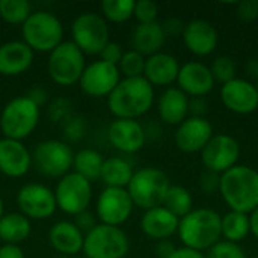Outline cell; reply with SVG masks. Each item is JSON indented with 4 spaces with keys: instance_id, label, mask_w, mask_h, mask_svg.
I'll list each match as a JSON object with an SVG mask.
<instances>
[{
    "instance_id": "6da1fadb",
    "label": "cell",
    "mask_w": 258,
    "mask_h": 258,
    "mask_svg": "<svg viewBox=\"0 0 258 258\" xmlns=\"http://www.w3.org/2000/svg\"><path fill=\"white\" fill-rule=\"evenodd\" d=\"M154 104V88L144 77L121 79L107 97V107L118 119H138Z\"/></svg>"
},
{
    "instance_id": "7a4b0ae2",
    "label": "cell",
    "mask_w": 258,
    "mask_h": 258,
    "mask_svg": "<svg viewBox=\"0 0 258 258\" xmlns=\"http://www.w3.org/2000/svg\"><path fill=\"white\" fill-rule=\"evenodd\" d=\"M219 194L233 212L252 213L258 207V171L236 165L221 175Z\"/></svg>"
},
{
    "instance_id": "3957f363",
    "label": "cell",
    "mask_w": 258,
    "mask_h": 258,
    "mask_svg": "<svg viewBox=\"0 0 258 258\" xmlns=\"http://www.w3.org/2000/svg\"><path fill=\"white\" fill-rule=\"evenodd\" d=\"M221 219L222 216L216 210L207 207L194 209L178 222L177 234L180 242L186 248L207 252L212 246L222 240Z\"/></svg>"
},
{
    "instance_id": "277c9868",
    "label": "cell",
    "mask_w": 258,
    "mask_h": 258,
    "mask_svg": "<svg viewBox=\"0 0 258 258\" xmlns=\"http://www.w3.org/2000/svg\"><path fill=\"white\" fill-rule=\"evenodd\" d=\"M169 187L171 181L162 169L147 166L135 171L127 186V192L135 207H139L145 212L163 206Z\"/></svg>"
},
{
    "instance_id": "5b68a950",
    "label": "cell",
    "mask_w": 258,
    "mask_h": 258,
    "mask_svg": "<svg viewBox=\"0 0 258 258\" xmlns=\"http://www.w3.org/2000/svg\"><path fill=\"white\" fill-rule=\"evenodd\" d=\"M41 109L26 95L9 100L0 113V132L3 138L21 141L29 138L38 127Z\"/></svg>"
},
{
    "instance_id": "8992f818",
    "label": "cell",
    "mask_w": 258,
    "mask_h": 258,
    "mask_svg": "<svg viewBox=\"0 0 258 258\" xmlns=\"http://www.w3.org/2000/svg\"><path fill=\"white\" fill-rule=\"evenodd\" d=\"M23 42L36 53H51L63 42L62 21L51 12L33 11L21 26Z\"/></svg>"
},
{
    "instance_id": "52a82bcc",
    "label": "cell",
    "mask_w": 258,
    "mask_h": 258,
    "mask_svg": "<svg viewBox=\"0 0 258 258\" xmlns=\"http://www.w3.org/2000/svg\"><path fill=\"white\" fill-rule=\"evenodd\" d=\"M73 42L86 56H95L110 42V30L103 15L95 12H83L77 15L71 24Z\"/></svg>"
},
{
    "instance_id": "ba28073f",
    "label": "cell",
    "mask_w": 258,
    "mask_h": 258,
    "mask_svg": "<svg viewBox=\"0 0 258 258\" xmlns=\"http://www.w3.org/2000/svg\"><path fill=\"white\" fill-rule=\"evenodd\" d=\"M85 68V54L73 41H63L51 53H48L47 71L50 79L59 86H71L79 83Z\"/></svg>"
},
{
    "instance_id": "9c48e42d",
    "label": "cell",
    "mask_w": 258,
    "mask_h": 258,
    "mask_svg": "<svg viewBox=\"0 0 258 258\" xmlns=\"http://www.w3.org/2000/svg\"><path fill=\"white\" fill-rule=\"evenodd\" d=\"M130 251V239L121 227L98 224L85 234L83 254L86 258H124Z\"/></svg>"
},
{
    "instance_id": "30bf717a",
    "label": "cell",
    "mask_w": 258,
    "mask_h": 258,
    "mask_svg": "<svg viewBox=\"0 0 258 258\" xmlns=\"http://www.w3.org/2000/svg\"><path fill=\"white\" fill-rule=\"evenodd\" d=\"M74 151L68 142L47 139L39 142L32 153V165L39 174L50 178H62L73 169Z\"/></svg>"
},
{
    "instance_id": "8fae6325",
    "label": "cell",
    "mask_w": 258,
    "mask_h": 258,
    "mask_svg": "<svg viewBox=\"0 0 258 258\" xmlns=\"http://www.w3.org/2000/svg\"><path fill=\"white\" fill-rule=\"evenodd\" d=\"M53 192L57 209L71 216L86 212L92 201V183L74 171L59 178Z\"/></svg>"
},
{
    "instance_id": "7c38bea8",
    "label": "cell",
    "mask_w": 258,
    "mask_h": 258,
    "mask_svg": "<svg viewBox=\"0 0 258 258\" xmlns=\"http://www.w3.org/2000/svg\"><path fill=\"white\" fill-rule=\"evenodd\" d=\"M239 159L240 144L234 136L227 133L215 135L201 151V162L206 171H212L219 175L239 165Z\"/></svg>"
},
{
    "instance_id": "4fadbf2b",
    "label": "cell",
    "mask_w": 258,
    "mask_h": 258,
    "mask_svg": "<svg viewBox=\"0 0 258 258\" xmlns=\"http://www.w3.org/2000/svg\"><path fill=\"white\" fill-rule=\"evenodd\" d=\"M17 206L27 219L44 221L57 210L54 192L41 183H27L17 192Z\"/></svg>"
},
{
    "instance_id": "5bb4252c",
    "label": "cell",
    "mask_w": 258,
    "mask_h": 258,
    "mask_svg": "<svg viewBox=\"0 0 258 258\" xmlns=\"http://www.w3.org/2000/svg\"><path fill=\"white\" fill-rule=\"evenodd\" d=\"M133 209L135 204L127 189L104 187L97 198L95 216L100 221V224L121 227L130 219Z\"/></svg>"
},
{
    "instance_id": "9a60e30c",
    "label": "cell",
    "mask_w": 258,
    "mask_h": 258,
    "mask_svg": "<svg viewBox=\"0 0 258 258\" xmlns=\"http://www.w3.org/2000/svg\"><path fill=\"white\" fill-rule=\"evenodd\" d=\"M119 82L121 73L118 67L98 59L86 65L79 80V86L80 91L88 97L103 98L109 97Z\"/></svg>"
},
{
    "instance_id": "2e32d148",
    "label": "cell",
    "mask_w": 258,
    "mask_h": 258,
    "mask_svg": "<svg viewBox=\"0 0 258 258\" xmlns=\"http://www.w3.org/2000/svg\"><path fill=\"white\" fill-rule=\"evenodd\" d=\"M215 136L212 122L204 116H189L175 130L174 142L181 153H201Z\"/></svg>"
},
{
    "instance_id": "e0dca14e",
    "label": "cell",
    "mask_w": 258,
    "mask_h": 258,
    "mask_svg": "<svg viewBox=\"0 0 258 258\" xmlns=\"http://www.w3.org/2000/svg\"><path fill=\"white\" fill-rule=\"evenodd\" d=\"M107 141L115 150L124 154H135L145 147L147 132L138 119L115 118L107 127Z\"/></svg>"
},
{
    "instance_id": "ac0fdd59",
    "label": "cell",
    "mask_w": 258,
    "mask_h": 258,
    "mask_svg": "<svg viewBox=\"0 0 258 258\" xmlns=\"http://www.w3.org/2000/svg\"><path fill=\"white\" fill-rule=\"evenodd\" d=\"M221 100L224 106L237 115H251L258 109V92L255 83L236 77L222 85Z\"/></svg>"
},
{
    "instance_id": "d6986e66",
    "label": "cell",
    "mask_w": 258,
    "mask_h": 258,
    "mask_svg": "<svg viewBox=\"0 0 258 258\" xmlns=\"http://www.w3.org/2000/svg\"><path fill=\"white\" fill-rule=\"evenodd\" d=\"M181 38L186 48L200 57L212 54L219 42L216 27L204 18H194L187 21Z\"/></svg>"
},
{
    "instance_id": "ffe728a7",
    "label": "cell",
    "mask_w": 258,
    "mask_h": 258,
    "mask_svg": "<svg viewBox=\"0 0 258 258\" xmlns=\"http://www.w3.org/2000/svg\"><path fill=\"white\" fill-rule=\"evenodd\" d=\"M177 88L181 89L189 98H204L215 88V79L210 67L203 62L192 60L180 67L177 77Z\"/></svg>"
},
{
    "instance_id": "44dd1931",
    "label": "cell",
    "mask_w": 258,
    "mask_h": 258,
    "mask_svg": "<svg viewBox=\"0 0 258 258\" xmlns=\"http://www.w3.org/2000/svg\"><path fill=\"white\" fill-rule=\"evenodd\" d=\"M32 168V153L21 141L0 139V172L9 178H21Z\"/></svg>"
},
{
    "instance_id": "7402d4cb",
    "label": "cell",
    "mask_w": 258,
    "mask_h": 258,
    "mask_svg": "<svg viewBox=\"0 0 258 258\" xmlns=\"http://www.w3.org/2000/svg\"><path fill=\"white\" fill-rule=\"evenodd\" d=\"M180 67L181 65L175 56L160 51L147 57L144 79L153 88H171V85L177 83Z\"/></svg>"
},
{
    "instance_id": "603a6c76",
    "label": "cell",
    "mask_w": 258,
    "mask_h": 258,
    "mask_svg": "<svg viewBox=\"0 0 258 258\" xmlns=\"http://www.w3.org/2000/svg\"><path fill=\"white\" fill-rule=\"evenodd\" d=\"M35 59V51L23 41L0 44V76L15 77L26 73Z\"/></svg>"
},
{
    "instance_id": "cb8c5ba5",
    "label": "cell",
    "mask_w": 258,
    "mask_h": 258,
    "mask_svg": "<svg viewBox=\"0 0 258 258\" xmlns=\"http://www.w3.org/2000/svg\"><path fill=\"white\" fill-rule=\"evenodd\" d=\"M180 219L172 215L163 206L145 210L141 218V230L142 233L153 240H168L174 234H177Z\"/></svg>"
},
{
    "instance_id": "d4e9b609",
    "label": "cell",
    "mask_w": 258,
    "mask_h": 258,
    "mask_svg": "<svg viewBox=\"0 0 258 258\" xmlns=\"http://www.w3.org/2000/svg\"><path fill=\"white\" fill-rule=\"evenodd\" d=\"M48 242L60 257H76L83 251L85 234L73 221H59L48 230Z\"/></svg>"
},
{
    "instance_id": "484cf974",
    "label": "cell",
    "mask_w": 258,
    "mask_h": 258,
    "mask_svg": "<svg viewBox=\"0 0 258 258\" xmlns=\"http://www.w3.org/2000/svg\"><path fill=\"white\" fill-rule=\"evenodd\" d=\"M190 98L177 86L166 88L157 100V112L160 119L168 125H180L189 118Z\"/></svg>"
},
{
    "instance_id": "4316f807",
    "label": "cell",
    "mask_w": 258,
    "mask_h": 258,
    "mask_svg": "<svg viewBox=\"0 0 258 258\" xmlns=\"http://www.w3.org/2000/svg\"><path fill=\"white\" fill-rule=\"evenodd\" d=\"M166 42V35L163 32L162 23H148L138 24L132 33V50L141 53L145 57H150L156 53H160Z\"/></svg>"
},
{
    "instance_id": "83f0119b",
    "label": "cell",
    "mask_w": 258,
    "mask_h": 258,
    "mask_svg": "<svg viewBox=\"0 0 258 258\" xmlns=\"http://www.w3.org/2000/svg\"><path fill=\"white\" fill-rule=\"evenodd\" d=\"M32 233V222L20 212L5 213L0 218V240L8 245L23 243Z\"/></svg>"
},
{
    "instance_id": "f1b7e54d",
    "label": "cell",
    "mask_w": 258,
    "mask_h": 258,
    "mask_svg": "<svg viewBox=\"0 0 258 258\" xmlns=\"http://www.w3.org/2000/svg\"><path fill=\"white\" fill-rule=\"evenodd\" d=\"M135 171L128 160L124 157H109L104 159L100 180L106 187H121L127 189Z\"/></svg>"
},
{
    "instance_id": "f546056e",
    "label": "cell",
    "mask_w": 258,
    "mask_h": 258,
    "mask_svg": "<svg viewBox=\"0 0 258 258\" xmlns=\"http://www.w3.org/2000/svg\"><path fill=\"white\" fill-rule=\"evenodd\" d=\"M221 234L222 240L231 243H240L251 234L249 215L230 210L221 219Z\"/></svg>"
},
{
    "instance_id": "4dcf8cb0",
    "label": "cell",
    "mask_w": 258,
    "mask_h": 258,
    "mask_svg": "<svg viewBox=\"0 0 258 258\" xmlns=\"http://www.w3.org/2000/svg\"><path fill=\"white\" fill-rule=\"evenodd\" d=\"M103 163H104V157L101 153L92 148H83L74 154L73 171L92 183L100 178Z\"/></svg>"
},
{
    "instance_id": "1f68e13d",
    "label": "cell",
    "mask_w": 258,
    "mask_h": 258,
    "mask_svg": "<svg viewBox=\"0 0 258 258\" xmlns=\"http://www.w3.org/2000/svg\"><path fill=\"white\" fill-rule=\"evenodd\" d=\"M163 207L168 209L178 219H181L194 210V197H192L190 190L186 189L184 186H178V184L172 186L171 184V187L165 197Z\"/></svg>"
},
{
    "instance_id": "d6a6232c",
    "label": "cell",
    "mask_w": 258,
    "mask_h": 258,
    "mask_svg": "<svg viewBox=\"0 0 258 258\" xmlns=\"http://www.w3.org/2000/svg\"><path fill=\"white\" fill-rule=\"evenodd\" d=\"M32 12L27 0H0V18L11 26H23Z\"/></svg>"
},
{
    "instance_id": "836d02e7",
    "label": "cell",
    "mask_w": 258,
    "mask_h": 258,
    "mask_svg": "<svg viewBox=\"0 0 258 258\" xmlns=\"http://www.w3.org/2000/svg\"><path fill=\"white\" fill-rule=\"evenodd\" d=\"M135 0H104L101 3L103 18L109 23L121 24L133 17Z\"/></svg>"
},
{
    "instance_id": "e575fe53",
    "label": "cell",
    "mask_w": 258,
    "mask_h": 258,
    "mask_svg": "<svg viewBox=\"0 0 258 258\" xmlns=\"http://www.w3.org/2000/svg\"><path fill=\"white\" fill-rule=\"evenodd\" d=\"M145 60H147V57L142 56L141 53L135 51V50L124 51L122 59L118 63V70H119V73L125 79H130V77H144Z\"/></svg>"
},
{
    "instance_id": "d590c367",
    "label": "cell",
    "mask_w": 258,
    "mask_h": 258,
    "mask_svg": "<svg viewBox=\"0 0 258 258\" xmlns=\"http://www.w3.org/2000/svg\"><path fill=\"white\" fill-rule=\"evenodd\" d=\"M215 83L225 85L236 79V63L230 56H218L210 67Z\"/></svg>"
},
{
    "instance_id": "8d00e7d4",
    "label": "cell",
    "mask_w": 258,
    "mask_h": 258,
    "mask_svg": "<svg viewBox=\"0 0 258 258\" xmlns=\"http://www.w3.org/2000/svg\"><path fill=\"white\" fill-rule=\"evenodd\" d=\"M206 258H246V255L240 245L219 240L215 246H212L207 251Z\"/></svg>"
},
{
    "instance_id": "74e56055",
    "label": "cell",
    "mask_w": 258,
    "mask_h": 258,
    "mask_svg": "<svg viewBox=\"0 0 258 258\" xmlns=\"http://www.w3.org/2000/svg\"><path fill=\"white\" fill-rule=\"evenodd\" d=\"M159 15V6L157 3L151 0H139L135 2V11L133 17L138 20L139 24H148V23H156Z\"/></svg>"
},
{
    "instance_id": "f35d334b",
    "label": "cell",
    "mask_w": 258,
    "mask_h": 258,
    "mask_svg": "<svg viewBox=\"0 0 258 258\" xmlns=\"http://www.w3.org/2000/svg\"><path fill=\"white\" fill-rule=\"evenodd\" d=\"M86 119L79 115H73L63 122V133L68 142H79L86 136Z\"/></svg>"
},
{
    "instance_id": "ab89813d",
    "label": "cell",
    "mask_w": 258,
    "mask_h": 258,
    "mask_svg": "<svg viewBox=\"0 0 258 258\" xmlns=\"http://www.w3.org/2000/svg\"><path fill=\"white\" fill-rule=\"evenodd\" d=\"M48 115H50L53 122H62L63 124L67 119H70L74 115L71 101H68L67 98L53 100L50 104V109H48Z\"/></svg>"
},
{
    "instance_id": "60d3db41",
    "label": "cell",
    "mask_w": 258,
    "mask_h": 258,
    "mask_svg": "<svg viewBox=\"0 0 258 258\" xmlns=\"http://www.w3.org/2000/svg\"><path fill=\"white\" fill-rule=\"evenodd\" d=\"M236 14L245 23L255 21L258 18V0H242L236 3Z\"/></svg>"
},
{
    "instance_id": "b9f144b4",
    "label": "cell",
    "mask_w": 258,
    "mask_h": 258,
    "mask_svg": "<svg viewBox=\"0 0 258 258\" xmlns=\"http://www.w3.org/2000/svg\"><path fill=\"white\" fill-rule=\"evenodd\" d=\"M198 186H200V189H201L204 194H207V195L216 194V192H219L221 175L216 174V172H212V171H204V172L200 175Z\"/></svg>"
},
{
    "instance_id": "7bdbcfd3",
    "label": "cell",
    "mask_w": 258,
    "mask_h": 258,
    "mask_svg": "<svg viewBox=\"0 0 258 258\" xmlns=\"http://www.w3.org/2000/svg\"><path fill=\"white\" fill-rule=\"evenodd\" d=\"M122 54H124L122 47H121L118 42L110 41V42L101 50L100 59L104 60V62H107V63H112V65H116V67H118V63H119L121 59H122Z\"/></svg>"
},
{
    "instance_id": "ee69618b",
    "label": "cell",
    "mask_w": 258,
    "mask_h": 258,
    "mask_svg": "<svg viewBox=\"0 0 258 258\" xmlns=\"http://www.w3.org/2000/svg\"><path fill=\"white\" fill-rule=\"evenodd\" d=\"M98 219H97V216L94 215V213H91L89 210H86V212H83V213H80V215H77L76 216V221H74V224H76V227L83 233V234H88L89 231H92L100 222H97Z\"/></svg>"
},
{
    "instance_id": "f6af8a7d",
    "label": "cell",
    "mask_w": 258,
    "mask_h": 258,
    "mask_svg": "<svg viewBox=\"0 0 258 258\" xmlns=\"http://www.w3.org/2000/svg\"><path fill=\"white\" fill-rule=\"evenodd\" d=\"M184 26L186 23L181 20V18H177V17H171V18H166L163 23H162V27H163V32L168 36L171 38H175V36H181L183 32H184Z\"/></svg>"
},
{
    "instance_id": "bcb514c9",
    "label": "cell",
    "mask_w": 258,
    "mask_h": 258,
    "mask_svg": "<svg viewBox=\"0 0 258 258\" xmlns=\"http://www.w3.org/2000/svg\"><path fill=\"white\" fill-rule=\"evenodd\" d=\"M207 112V104L204 98H192L189 103V116H201L204 118Z\"/></svg>"
},
{
    "instance_id": "7dc6e473",
    "label": "cell",
    "mask_w": 258,
    "mask_h": 258,
    "mask_svg": "<svg viewBox=\"0 0 258 258\" xmlns=\"http://www.w3.org/2000/svg\"><path fill=\"white\" fill-rule=\"evenodd\" d=\"M177 246L168 239V240H160L156 245V254L159 258H171V255L175 252Z\"/></svg>"
},
{
    "instance_id": "c3c4849f",
    "label": "cell",
    "mask_w": 258,
    "mask_h": 258,
    "mask_svg": "<svg viewBox=\"0 0 258 258\" xmlns=\"http://www.w3.org/2000/svg\"><path fill=\"white\" fill-rule=\"evenodd\" d=\"M27 98H30L39 109H41V106H44L45 103H47V100H48V95H47V92H45V89H42V88H39V86H35V88H32L29 92H27V95H26Z\"/></svg>"
},
{
    "instance_id": "681fc988",
    "label": "cell",
    "mask_w": 258,
    "mask_h": 258,
    "mask_svg": "<svg viewBox=\"0 0 258 258\" xmlns=\"http://www.w3.org/2000/svg\"><path fill=\"white\" fill-rule=\"evenodd\" d=\"M0 258H24V251L20 248V245L3 243L0 246Z\"/></svg>"
},
{
    "instance_id": "f907efd6",
    "label": "cell",
    "mask_w": 258,
    "mask_h": 258,
    "mask_svg": "<svg viewBox=\"0 0 258 258\" xmlns=\"http://www.w3.org/2000/svg\"><path fill=\"white\" fill-rule=\"evenodd\" d=\"M171 258H206V254L190 249V248H186V246H181V248L175 249V252L171 255Z\"/></svg>"
},
{
    "instance_id": "816d5d0a",
    "label": "cell",
    "mask_w": 258,
    "mask_h": 258,
    "mask_svg": "<svg viewBox=\"0 0 258 258\" xmlns=\"http://www.w3.org/2000/svg\"><path fill=\"white\" fill-rule=\"evenodd\" d=\"M249 228H251V234L258 240V207L249 213Z\"/></svg>"
},
{
    "instance_id": "f5cc1de1",
    "label": "cell",
    "mask_w": 258,
    "mask_h": 258,
    "mask_svg": "<svg viewBox=\"0 0 258 258\" xmlns=\"http://www.w3.org/2000/svg\"><path fill=\"white\" fill-rule=\"evenodd\" d=\"M5 215V203H3V198H2V195H0V218Z\"/></svg>"
},
{
    "instance_id": "db71d44e",
    "label": "cell",
    "mask_w": 258,
    "mask_h": 258,
    "mask_svg": "<svg viewBox=\"0 0 258 258\" xmlns=\"http://www.w3.org/2000/svg\"><path fill=\"white\" fill-rule=\"evenodd\" d=\"M255 88H257V92H258V77L255 79Z\"/></svg>"
},
{
    "instance_id": "11a10c76",
    "label": "cell",
    "mask_w": 258,
    "mask_h": 258,
    "mask_svg": "<svg viewBox=\"0 0 258 258\" xmlns=\"http://www.w3.org/2000/svg\"><path fill=\"white\" fill-rule=\"evenodd\" d=\"M57 258H77V257H57Z\"/></svg>"
},
{
    "instance_id": "9f6ffc18",
    "label": "cell",
    "mask_w": 258,
    "mask_h": 258,
    "mask_svg": "<svg viewBox=\"0 0 258 258\" xmlns=\"http://www.w3.org/2000/svg\"><path fill=\"white\" fill-rule=\"evenodd\" d=\"M257 258H258V257H257Z\"/></svg>"
}]
</instances>
